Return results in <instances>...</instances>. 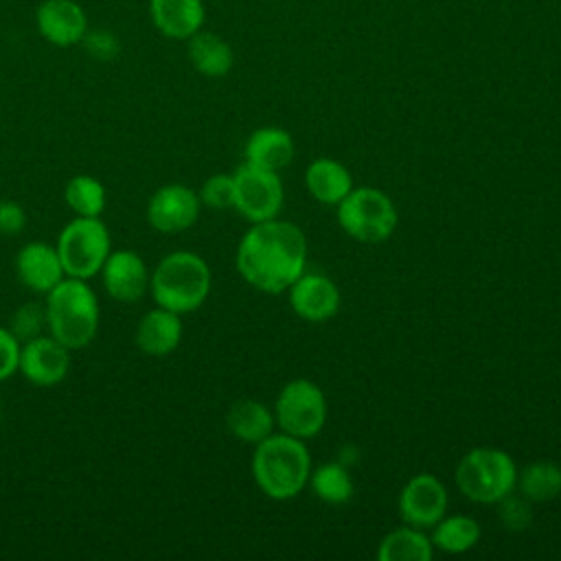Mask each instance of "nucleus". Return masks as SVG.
I'll return each mask as SVG.
<instances>
[{"label":"nucleus","mask_w":561,"mask_h":561,"mask_svg":"<svg viewBox=\"0 0 561 561\" xmlns=\"http://www.w3.org/2000/svg\"><path fill=\"white\" fill-rule=\"evenodd\" d=\"M287 291L291 309L307 322H327L340 309V289L324 274L305 270Z\"/></svg>","instance_id":"4468645a"},{"label":"nucleus","mask_w":561,"mask_h":561,"mask_svg":"<svg viewBox=\"0 0 561 561\" xmlns=\"http://www.w3.org/2000/svg\"><path fill=\"white\" fill-rule=\"evenodd\" d=\"M35 20L42 37L61 48L81 44L88 31L85 11L75 0H44L37 7Z\"/></svg>","instance_id":"2eb2a0df"},{"label":"nucleus","mask_w":561,"mask_h":561,"mask_svg":"<svg viewBox=\"0 0 561 561\" xmlns=\"http://www.w3.org/2000/svg\"><path fill=\"white\" fill-rule=\"evenodd\" d=\"M182 331L180 313L156 305V309H149L136 324L134 342L145 355L164 357L180 346Z\"/></svg>","instance_id":"f3484780"},{"label":"nucleus","mask_w":561,"mask_h":561,"mask_svg":"<svg viewBox=\"0 0 561 561\" xmlns=\"http://www.w3.org/2000/svg\"><path fill=\"white\" fill-rule=\"evenodd\" d=\"M18 280L37 294H48L66 278L57 248L46 241H31L20 248L15 256Z\"/></svg>","instance_id":"dca6fc26"},{"label":"nucleus","mask_w":561,"mask_h":561,"mask_svg":"<svg viewBox=\"0 0 561 561\" xmlns=\"http://www.w3.org/2000/svg\"><path fill=\"white\" fill-rule=\"evenodd\" d=\"M57 254L66 276L92 278L112 252V237L101 217H75L57 237Z\"/></svg>","instance_id":"423d86ee"},{"label":"nucleus","mask_w":561,"mask_h":561,"mask_svg":"<svg viewBox=\"0 0 561 561\" xmlns=\"http://www.w3.org/2000/svg\"><path fill=\"white\" fill-rule=\"evenodd\" d=\"M199 195L186 184H164L147 202V221L162 234L188 230L199 217Z\"/></svg>","instance_id":"9d476101"},{"label":"nucleus","mask_w":561,"mask_h":561,"mask_svg":"<svg viewBox=\"0 0 561 561\" xmlns=\"http://www.w3.org/2000/svg\"><path fill=\"white\" fill-rule=\"evenodd\" d=\"M20 348L22 342L7 327H0V381L18 373Z\"/></svg>","instance_id":"2f4dec72"},{"label":"nucleus","mask_w":561,"mask_h":561,"mask_svg":"<svg viewBox=\"0 0 561 561\" xmlns=\"http://www.w3.org/2000/svg\"><path fill=\"white\" fill-rule=\"evenodd\" d=\"M153 26L171 39H188L204 24L202 0H149Z\"/></svg>","instance_id":"a211bd4d"},{"label":"nucleus","mask_w":561,"mask_h":561,"mask_svg":"<svg viewBox=\"0 0 561 561\" xmlns=\"http://www.w3.org/2000/svg\"><path fill=\"white\" fill-rule=\"evenodd\" d=\"M434 557L432 539L416 526H403L390 530L379 548V561H430Z\"/></svg>","instance_id":"5701e85b"},{"label":"nucleus","mask_w":561,"mask_h":561,"mask_svg":"<svg viewBox=\"0 0 561 561\" xmlns=\"http://www.w3.org/2000/svg\"><path fill=\"white\" fill-rule=\"evenodd\" d=\"M22 344L42 335L46 331V309L42 302H24L20 305L7 327Z\"/></svg>","instance_id":"cd10ccee"},{"label":"nucleus","mask_w":561,"mask_h":561,"mask_svg":"<svg viewBox=\"0 0 561 561\" xmlns=\"http://www.w3.org/2000/svg\"><path fill=\"white\" fill-rule=\"evenodd\" d=\"M46 331L70 351L88 346L99 331V298L83 278L66 276L44 300Z\"/></svg>","instance_id":"7ed1b4c3"},{"label":"nucleus","mask_w":561,"mask_h":561,"mask_svg":"<svg viewBox=\"0 0 561 561\" xmlns=\"http://www.w3.org/2000/svg\"><path fill=\"white\" fill-rule=\"evenodd\" d=\"M208 263L188 250H175L160 259L149 278V294L158 307L175 313L199 309L210 294Z\"/></svg>","instance_id":"20e7f679"},{"label":"nucleus","mask_w":561,"mask_h":561,"mask_svg":"<svg viewBox=\"0 0 561 561\" xmlns=\"http://www.w3.org/2000/svg\"><path fill=\"white\" fill-rule=\"evenodd\" d=\"M226 427L237 440L256 445L272 434L274 414L265 403L256 399H239L228 408Z\"/></svg>","instance_id":"4be33fe9"},{"label":"nucleus","mask_w":561,"mask_h":561,"mask_svg":"<svg viewBox=\"0 0 561 561\" xmlns=\"http://www.w3.org/2000/svg\"><path fill=\"white\" fill-rule=\"evenodd\" d=\"M81 44L96 61H112L121 53V39L110 28H88Z\"/></svg>","instance_id":"c756f323"},{"label":"nucleus","mask_w":561,"mask_h":561,"mask_svg":"<svg viewBox=\"0 0 561 561\" xmlns=\"http://www.w3.org/2000/svg\"><path fill=\"white\" fill-rule=\"evenodd\" d=\"M482 537L480 524L469 515H447L432 526V546L447 554H462Z\"/></svg>","instance_id":"b1692460"},{"label":"nucleus","mask_w":561,"mask_h":561,"mask_svg":"<svg viewBox=\"0 0 561 561\" xmlns=\"http://www.w3.org/2000/svg\"><path fill=\"white\" fill-rule=\"evenodd\" d=\"M101 280L110 298L116 302H138L149 291V270L140 254L134 250H114L101 267Z\"/></svg>","instance_id":"ddd939ff"},{"label":"nucleus","mask_w":561,"mask_h":561,"mask_svg":"<svg viewBox=\"0 0 561 561\" xmlns=\"http://www.w3.org/2000/svg\"><path fill=\"white\" fill-rule=\"evenodd\" d=\"M18 370L26 381L39 388L57 386L70 370V348L48 335H37L22 344Z\"/></svg>","instance_id":"f8f14e48"},{"label":"nucleus","mask_w":561,"mask_h":561,"mask_svg":"<svg viewBox=\"0 0 561 561\" xmlns=\"http://www.w3.org/2000/svg\"><path fill=\"white\" fill-rule=\"evenodd\" d=\"M458 491L478 504H497L517 486L513 458L497 447H473L456 465Z\"/></svg>","instance_id":"39448f33"},{"label":"nucleus","mask_w":561,"mask_h":561,"mask_svg":"<svg viewBox=\"0 0 561 561\" xmlns=\"http://www.w3.org/2000/svg\"><path fill=\"white\" fill-rule=\"evenodd\" d=\"M497 504H500L497 515H500L502 524H504L508 530H524V528H528V524L533 522L530 500H526L524 495H522V497H515L513 493H508V495L502 497Z\"/></svg>","instance_id":"7c9ffc66"},{"label":"nucleus","mask_w":561,"mask_h":561,"mask_svg":"<svg viewBox=\"0 0 561 561\" xmlns=\"http://www.w3.org/2000/svg\"><path fill=\"white\" fill-rule=\"evenodd\" d=\"M305 184L320 204L337 206L353 188L351 171L333 158H316L305 171Z\"/></svg>","instance_id":"6ab92c4d"},{"label":"nucleus","mask_w":561,"mask_h":561,"mask_svg":"<svg viewBox=\"0 0 561 561\" xmlns=\"http://www.w3.org/2000/svg\"><path fill=\"white\" fill-rule=\"evenodd\" d=\"M234 204L232 208L250 224L274 219L283 206V184L276 171L243 162L232 173Z\"/></svg>","instance_id":"1a4fd4ad"},{"label":"nucleus","mask_w":561,"mask_h":561,"mask_svg":"<svg viewBox=\"0 0 561 561\" xmlns=\"http://www.w3.org/2000/svg\"><path fill=\"white\" fill-rule=\"evenodd\" d=\"M447 489L432 473L412 476L399 493V515L408 526L432 528L447 511Z\"/></svg>","instance_id":"9b49d317"},{"label":"nucleus","mask_w":561,"mask_h":561,"mask_svg":"<svg viewBox=\"0 0 561 561\" xmlns=\"http://www.w3.org/2000/svg\"><path fill=\"white\" fill-rule=\"evenodd\" d=\"M274 421L285 434L302 440L320 434L327 423L324 392L309 379L287 381L276 397Z\"/></svg>","instance_id":"6e6552de"},{"label":"nucleus","mask_w":561,"mask_h":561,"mask_svg":"<svg viewBox=\"0 0 561 561\" xmlns=\"http://www.w3.org/2000/svg\"><path fill=\"white\" fill-rule=\"evenodd\" d=\"M252 476L256 486L272 500H291L311 476V456L302 438L289 434H270L254 445Z\"/></svg>","instance_id":"f03ea898"},{"label":"nucleus","mask_w":561,"mask_h":561,"mask_svg":"<svg viewBox=\"0 0 561 561\" xmlns=\"http://www.w3.org/2000/svg\"><path fill=\"white\" fill-rule=\"evenodd\" d=\"M340 228L362 243L386 241L399 221L392 199L375 186H357L337 204Z\"/></svg>","instance_id":"0eeeda50"},{"label":"nucleus","mask_w":561,"mask_h":561,"mask_svg":"<svg viewBox=\"0 0 561 561\" xmlns=\"http://www.w3.org/2000/svg\"><path fill=\"white\" fill-rule=\"evenodd\" d=\"M237 272L263 294L287 291L307 267L305 232L283 219L252 224L237 245Z\"/></svg>","instance_id":"f257e3e1"},{"label":"nucleus","mask_w":561,"mask_h":561,"mask_svg":"<svg viewBox=\"0 0 561 561\" xmlns=\"http://www.w3.org/2000/svg\"><path fill=\"white\" fill-rule=\"evenodd\" d=\"M309 486L313 495L327 504H344L353 495V480L340 462H327L311 469Z\"/></svg>","instance_id":"bb28decb"},{"label":"nucleus","mask_w":561,"mask_h":561,"mask_svg":"<svg viewBox=\"0 0 561 561\" xmlns=\"http://www.w3.org/2000/svg\"><path fill=\"white\" fill-rule=\"evenodd\" d=\"M243 156H245V162L254 167L278 171L291 162L294 140L289 131L280 127H259L250 134Z\"/></svg>","instance_id":"aec40b11"},{"label":"nucleus","mask_w":561,"mask_h":561,"mask_svg":"<svg viewBox=\"0 0 561 561\" xmlns=\"http://www.w3.org/2000/svg\"><path fill=\"white\" fill-rule=\"evenodd\" d=\"M186 53L193 68L204 77H226L234 64L230 44L210 31H197L186 39Z\"/></svg>","instance_id":"412c9836"},{"label":"nucleus","mask_w":561,"mask_h":561,"mask_svg":"<svg viewBox=\"0 0 561 561\" xmlns=\"http://www.w3.org/2000/svg\"><path fill=\"white\" fill-rule=\"evenodd\" d=\"M199 202L208 208L215 210H224V208H232L234 204V180L232 173H215L210 175L202 188H199Z\"/></svg>","instance_id":"c85d7f7f"},{"label":"nucleus","mask_w":561,"mask_h":561,"mask_svg":"<svg viewBox=\"0 0 561 561\" xmlns=\"http://www.w3.org/2000/svg\"><path fill=\"white\" fill-rule=\"evenodd\" d=\"M519 493L530 502H548L561 493V467L550 460L526 465L517 473Z\"/></svg>","instance_id":"393cba45"},{"label":"nucleus","mask_w":561,"mask_h":561,"mask_svg":"<svg viewBox=\"0 0 561 561\" xmlns=\"http://www.w3.org/2000/svg\"><path fill=\"white\" fill-rule=\"evenodd\" d=\"M26 226V210L22 204L13 199H2L0 202V234L13 237L20 234Z\"/></svg>","instance_id":"473e14b6"},{"label":"nucleus","mask_w":561,"mask_h":561,"mask_svg":"<svg viewBox=\"0 0 561 561\" xmlns=\"http://www.w3.org/2000/svg\"><path fill=\"white\" fill-rule=\"evenodd\" d=\"M0 423H2V401H0Z\"/></svg>","instance_id":"72a5a7b5"},{"label":"nucleus","mask_w":561,"mask_h":561,"mask_svg":"<svg viewBox=\"0 0 561 561\" xmlns=\"http://www.w3.org/2000/svg\"><path fill=\"white\" fill-rule=\"evenodd\" d=\"M64 199L77 217H101L107 195L105 186L92 175H75L64 188Z\"/></svg>","instance_id":"a878e982"}]
</instances>
